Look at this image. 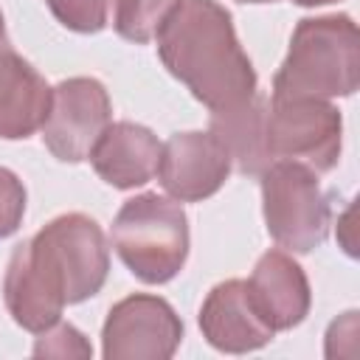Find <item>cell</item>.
<instances>
[{"label": "cell", "mask_w": 360, "mask_h": 360, "mask_svg": "<svg viewBox=\"0 0 360 360\" xmlns=\"http://www.w3.org/2000/svg\"><path fill=\"white\" fill-rule=\"evenodd\" d=\"M110 273L101 225L87 214H62L20 242L6 264L3 301L25 332L51 329L68 304L93 298Z\"/></svg>", "instance_id": "6da1fadb"}, {"label": "cell", "mask_w": 360, "mask_h": 360, "mask_svg": "<svg viewBox=\"0 0 360 360\" xmlns=\"http://www.w3.org/2000/svg\"><path fill=\"white\" fill-rule=\"evenodd\" d=\"M155 39L163 68L211 112L236 107L259 90L233 17L217 0H177Z\"/></svg>", "instance_id": "7a4b0ae2"}, {"label": "cell", "mask_w": 360, "mask_h": 360, "mask_svg": "<svg viewBox=\"0 0 360 360\" xmlns=\"http://www.w3.org/2000/svg\"><path fill=\"white\" fill-rule=\"evenodd\" d=\"M360 82V37L349 14L298 20L284 62L273 76L278 98L352 96Z\"/></svg>", "instance_id": "3957f363"}, {"label": "cell", "mask_w": 360, "mask_h": 360, "mask_svg": "<svg viewBox=\"0 0 360 360\" xmlns=\"http://www.w3.org/2000/svg\"><path fill=\"white\" fill-rule=\"evenodd\" d=\"M110 239L135 278L166 284L188 259V217L177 200L152 191L135 194L118 208Z\"/></svg>", "instance_id": "277c9868"}, {"label": "cell", "mask_w": 360, "mask_h": 360, "mask_svg": "<svg viewBox=\"0 0 360 360\" xmlns=\"http://www.w3.org/2000/svg\"><path fill=\"white\" fill-rule=\"evenodd\" d=\"M262 214L273 242L292 253H312L329 231V200L318 174L295 160H273L262 174Z\"/></svg>", "instance_id": "5b68a950"}, {"label": "cell", "mask_w": 360, "mask_h": 360, "mask_svg": "<svg viewBox=\"0 0 360 360\" xmlns=\"http://www.w3.org/2000/svg\"><path fill=\"white\" fill-rule=\"evenodd\" d=\"M343 118L326 98H278L267 101V152L273 160H295L315 174L340 160Z\"/></svg>", "instance_id": "8992f818"}, {"label": "cell", "mask_w": 360, "mask_h": 360, "mask_svg": "<svg viewBox=\"0 0 360 360\" xmlns=\"http://www.w3.org/2000/svg\"><path fill=\"white\" fill-rule=\"evenodd\" d=\"M110 93L98 79L73 76L51 87V110L39 127L42 143L62 163L90 158L101 132L112 124Z\"/></svg>", "instance_id": "52a82bcc"}, {"label": "cell", "mask_w": 360, "mask_h": 360, "mask_svg": "<svg viewBox=\"0 0 360 360\" xmlns=\"http://www.w3.org/2000/svg\"><path fill=\"white\" fill-rule=\"evenodd\" d=\"M183 340V321L174 307L152 292H132L110 307L101 326L107 360H169Z\"/></svg>", "instance_id": "ba28073f"}, {"label": "cell", "mask_w": 360, "mask_h": 360, "mask_svg": "<svg viewBox=\"0 0 360 360\" xmlns=\"http://www.w3.org/2000/svg\"><path fill=\"white\" fill-rule=\"evenodd\" d=\"M231 155L211 132H174L160 146L158 180L177 202H202L217 194L231 174Z\"/></svg>", "instance_id": "9c48e42d"}, {"label": "cell", "mask_w": 360, "mask_h": 360, "mask_svg": "<svg viewBox=\"0 0 360 360\" xmlns=\"http://www.w3.org/2000/svg\"><path fill=\"white\" fill-rule=\"evenodd\" d=\"M200 329L217 352L228 354L256 352L276 338V332L256 312L248 295V281L242 278H228L211 287L200 307Z\"/></svg>", "instance_id": "30bf717a"}, {"label": "cell", "mask_w": 360, "mask_h": 360, "mask_svg": "<svg viewBox=\"0 0 360 360\" xmlns=\"http://www.w3.org/2000/svg\"><path fill=\"white\" fill-rule=\"evenodd\" d=\"M248 295L273 332L298 326L309 315L312 290L301 264L284 250H267L259 256L250 278Z\"/></svg>", "instance_id": "8fae6325"}, {"label": "cell", "mask_w": 360, "mask_h": 360, "mask_svg": "<svg viewBox=\"0 0 360 360\" xmlns=\"http://www.w3.org/2000/svg\"><path fill=\"white\" fill-rule=\"evenodd\" d=\"M160 146L163 143L149 127L135 121H115L101 132L87 160L107 186L127 191L146 186L155 177Z\"/></svg>", "instance_id": "7c38bea8"}, {"label": "cell", "mask_w": 360, "mask_h": 360, "mask_svg": "<svg viewBox=\"0 0 360 360\" xmlns=\"http://www.w3.org/2000/svg\"><path fill=\"white\" fill-rule=\"evenodd\" d=\"M51 110V87L39 70L14 48L0 56V138L22 141L34 135Z\"/></svg>", "instance_id": "4fadbf2b"}, {"label": "cell", "mask_w": 360, "mask_h": 360, "mask_svg": "<svg viewBox=\"0 0 360 360\" xmlns=\"http://www.w3.org/2000/svg\"><path fill=\"white\" fill-rule=\"evenodd\" d=\"M267 98L256 90L248 101L228 107V110H214L211 112V135L222 141V146L231 155V163L242 174H262L273 158L267 152Z\"/></svg>", "instance_id": "5bb4252c"}, {"label": "cell", "mask_w": 360, "mask_h": 360, "mask_svg": "<svg viewBox=\"0 0 360 360\" xmlns=\"http://www.w3.org/2000/svg\"><path fill=\"white\" fill-rule=\"evenodd\" d=\"M177 6V0H115L112 28L121 39L146 45L160 31L169 11Z\"/></svg>", "instance_id": "9a60e30c"}, {"label": "cell", "mask_w": 360, "mask_h": 360, "mask_svg": "<svg viewBox=\"0 0 360 360\" xmlns=\"http://www.w3.org/2000/svg\"><path fill=\"white\" fill-rule=\"evenodd\" d=\"M51 14L76 34H98L107 25L110 0H45Z\"/></svg>", "instance_id": "2e32d148"}, {"label": "cell", "mask_w": 360, "mask_h": 360, "mask_svg": "<svg viewBox=\"0 0 360 360\" xmlns=\"http://www.w3.org/2000/svg\"><path fill=\"white\" fill-rule=\"evenodd\" d=\"M42 354L45 357H90L93 349L76 326L56 321L51 329L39 332L34 343V357H42Z\"/></svg>", "instance_id": "e0dca14e"}, {"label": "cell", "mask_w": 360, "mask_h": 360, "mask_svg": "<svg viewBox=\"0 0 360 360\" xmlns=\"http://www.w3.org/2000/svg\"><path fill=\"white\" fill-rule=\"evenodd\" d=\"M22 217H25V186L11 169L0 166V239L17 233Z\"/></svg>", "instance_id": "ac0fdd59"}, {"label": "cell", "mask_w": 360, "mask_h": 360, "mask_svg": "<svg viewBox=\"0 0 360 360\" xmlns=\"http://www.w3.org/2000/svg\"><path fill=\"white\" fill-rule=\"evenodd\" d=\"M8 48H11V42H8V34H6V22H3V11H0V56H3Z\"/></svg>", "instance_id": "d6986e66"}, {"label": "cell", "mask_w": 360, "mask_h": 360, "mask_svg": "<svg viewBox=\"0 0 360 360\" xmlns=\"http://www.w3.org/2000/svg\"><path fill=\"white\" fill-rule=\"evenodd\" d=\"M292 3H298V6H307V8H312V6H326V3H338V0H292Z\"/></svg>", "instance_id": "ffe728a7"}, {"label": "cell", "mask_w": 360, "mask_h": 360, "mask_svg": "<svg viewBox=\"0 0 360 360\" xmlns=\"http://www.w3.org/2000/svg\"><path fill=\"white\" fill-rule=\"evenodd\" d=\"M239 3H276V0H239Z\"/></svg>", "instance_id": "44dd1931"}]
</instances>
